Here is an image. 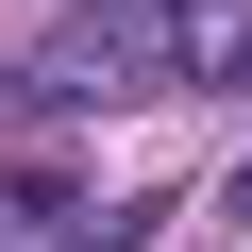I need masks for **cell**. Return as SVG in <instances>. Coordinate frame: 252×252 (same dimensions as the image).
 Instances as JSON below:
<instances>
[{"label":"cell","mask_w":252,"mask_h":252,"mask_svg":"<svg viewBox=\"0 0 252 252\" xmlns=\"http://www.w3.org/2000/svg\"><path fill=\"white\" fill-rule=\"evenodd\" d=\"M51 17H152V0H51Z\"/></svg>","instance_id":"1"}]
</instances>
